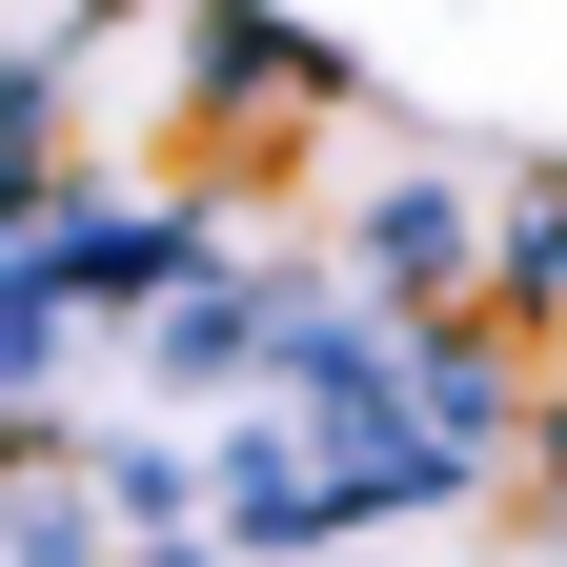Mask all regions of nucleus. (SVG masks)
<instances>
[{"label":"nucleus","instance_id":"nucleus-1","mask_svg":"<svg viewBox=\"0 0 567 567\" xmlns=\"http://www.w3.org/2000/svg\"><path fill=\"white\" fill-rule=\"evenodd\" d=\"M344 284H365L385 324H466V305H486V183H466V163L365 183V203H344Z\"/></svg>","mask_w":567,"mask_h":567},{"label":"nucleus","instance_id":"nucleus-2","mask_svg":"<svg viewBox=\"0 0 567 567\" xmlns=\"http://www.w3.org/2000/svg\"><path fill=\"white\" fill-rule=\"evenodd\" d=\"M203 102H224V122H324L344 61H324L305 21H203Z\"/></svg>","mask_w":567,"mask_h":567},{"label":"nucleus","instance_id":"nucleus-3","mask_svg":"<svg viewBox=\"0 0 567 567\" xmlns=\"http://www.w3.org/2000/svg\"><path fill=\"white\" fill-rule=\"evenodd\" d=\"M527 466H567V324H547V365H527Z\"/></svg>","mask_w":567,"mask_h":567}]
</instances>
